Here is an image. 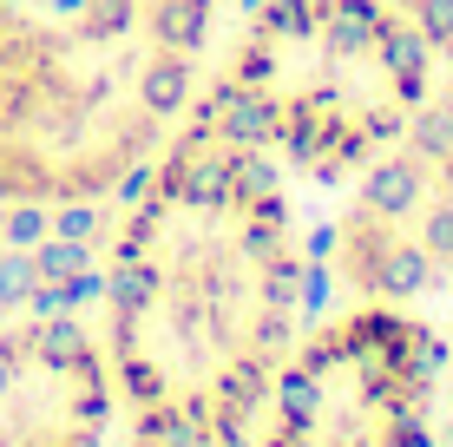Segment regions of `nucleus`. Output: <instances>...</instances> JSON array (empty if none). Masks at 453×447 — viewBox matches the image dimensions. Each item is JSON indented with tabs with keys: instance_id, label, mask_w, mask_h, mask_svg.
Returning a JSON list of instances; mask_svg holds the SVG:
<instances>
[{
	"instance_id": "1",
	"label": "nucleus",
	"mask_w": 453,
	"mask_h": 447,
	"mask_svg": "<svg viewBox=\"0 0 453 447\" xmlns=\"http://www.w3.org/2000/svg\"><path fill=\"white\" fill-rule=\"evenodd\" d=\"M309 250L283 172L191 112L138 172L99 343L132 447H243L303 343Z\"/></svg>"
},
{
	"instance_id": "2",
	"label": "nucleus",
	"mask_w": 453,
	"mask_h": 447,
	"mask_svg": "<svg viewBox=\"0 0 453 447\" xmlns=\"http://www.w3.org/2000/svg\"><path fill=\"white\" fill-rule=\"evenodd\" d=\"M230 0H59L0 27V204L73 211L138 184L197 112Z\"/></svg>"
},
{
	"instance_id": "3",
	"label": "nucleus",
	"mask_w": 453,
	"mask_h": 447,
	"mask_svg": "<svg viewBox=\"0 0 453 447\" xmlns=\"http://www.w3.org/2000/svg\"><path fill=\"white\" fill-rule=\"evenodd\" d=\"M441 80L395 0H257L211 59L197 112L309 184L362 178Z\"/></svg>"
},
{
	"instance_id": "4",
	"label": "nucleus",
	"mask_w": 453,
	"mask_h": 447,
	"mask_svg": "<svg viewBox=\"0 0 453 447\" xmlns=\"http://www.w3.org/2000/svg\"><path fill=\"white\" fill-rule=\"evenodd\" d=\"M441 335L408 303H349L296 343L257 447H434Z\"/></svg>"
},
{
	"instance_id": "5",
	"label": "nucleus",
	"mask_w": 453,
	"mask_h": 447,
	"mask_svg": "<svg viewBox=\"0 0 453 447\" xmlns=\"http://www.w3.org/2000/svg\"><path fill=\"white\" fill-rule=\"evenodd\" d=\"M335 276L355 303H408L453 276V73L362 172V191L335 218Z\"/></svg>"
},
{
	"instance_id": "6",
	"label": "nucleus",
	"mask_w": 453,
	"mask_h": 447,
	"mask_svg": "<svg viewBox=\"0 0 453 447\" xmlns=\"http://www.w3.org/2000/svg\"><path fill=\"white\" fill-rule=\"evenodd\" d=\"M112 368L80 316H20L0 329V447H105Z\"/></svg>"
},
{
	"instance_id": "7",
	"label": "nucleus",
	"mask_w": 453,
	"mask_h": 447,
	"mask_svg": "<svg viewBox=\"0 0 453 447\" xmlns=\"http://www.w3.org/2000/svg\"><path fill=\"white\" fill-rule=\"evenodd\" d=\"M395 7L434 40V53H453V0H395Z\"/></svg>"
},
{
	"instance_id": "8",
	"label": "nucleus",
	"mask_w": 453,
	"mask_h": 447,
	"mask_svg": "<svg viewBox=\"0 0 453 447\" xmlns=\"http://www.w3.org/2000/svg\"><path fill=\"white\" fill-rule=\"evenodd\" d=\"M434 447H453V395L441 402V414H434Z\"/></svg>"
},
{
	"instance_id": "9",
	"label": "nucleus",
	"mask_w": 453,
	"mask_h": 447,
	"mask_svg": "<svg viewBox=\"0 0 453 447\" xmlns=\"http://www.w3.org/2000/svg\"><path fill=\"white\" fill-rule=\"evenodd\" d=\"M13 7H20V0H0V27H7V13H13Z\"/></svg>"
}]
</instances>
